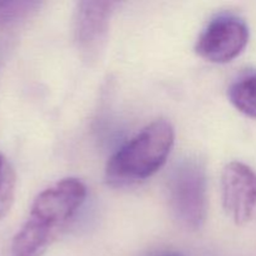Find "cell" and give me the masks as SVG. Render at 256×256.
I'll return each instance as SVG.
<instances>
[{
  "instance_id": "8",
  "label": "cell",
  "mask_w": 256,
  "mask_h": 256,
  "mask_svg": "<svg viewBox=\"0 0 256 256\" xmlns=\"http://www.w3.org/2000/svg\"><path fill=\"white\" fill-rule=\"evenodd\" d=\"M42 5V2L32 0L0 2V29H8L30 19Z\"/></svg>"
},
{
  "instance_id": "10",
  "label": "cell",
  "mask_w": 256,
  "mask_h": 256,
  "mask_svg": "<svg viewBox=\"0 0 256 256\" xmlns=\"http://www.w3.org/2000/svg\"><path fill=\"white\" fill-rule=\"evenodd\" d=\"M148 256H182V255L179 254V252H152V254Z\"/></svg>"
},
{
  "instance_id": "3",
  "label": "cell",
  "mask_w": 256,
  "mask_h": 256,
  "mask_svg": "<svg viewBox=\"0 0 256 256\" xmlns=\"http://www.w3.org/2000/svg\"><path fill=\"white\" fill-rule=\"evenodd\" d=\"M206 172L202 162L185 159L176 164L168 179V199L172 215L182 228L200 230L208 212Z\"/></svg>"
},
{
  "instance_id": "4",
  "label": "cell",
  "mask_w": 256,
  "mask_h": 256,
  "mask_svg": "<svg viewBox=\"0 0 256 256\" xmlns=\"http://www.w3.org/2000/svg\"><path fill=\"white\" fill-rule=\"evenodd\" d=\"M249 36V28L244 20L235 15H220L200 34L195 50L206 62L225 64L244 52Z\"/></svg>"
},
{
  "instance_id": "6",
  "label": "cell",
  "mask_w": 256,
  "mask_h": 256,
  "mask_svg": "<svg viewBox=\"0 0 256 256\" xmlns=\"http://www.w3.org/2000/svg\"><path fill=\"white\" fill-rule=\"evenodd\" d=\"M116 2H79L74 12V39L85 59H96L102 52Z\"/></svg>"
},
{
  "instance_id": "7",
  "label": "cell",
  "mask_w": 256,
  "mask_h": 256,
  "mask_svg": "<svg viewBox=\"0 0 256 256\" xmlns=\"http://www.w3.org/2000/svg\"><path fill=\"white\" fill-rule=\"evenodd\" d=\"M228 95L240 112L256 120V74L245 75L232 82Z\"/></svg>"
},
{
  "instance_id": "9",
  "label": "cell",
  "mask_w": 256,
  "mask_h": 256,
  "mask_svg": "<svg viewBox=\"0 0 256 256\" xmlns=\"http://www.w3.org/2000/svg\"><path fill=\"white\" fill-rule=\"evenodd\" d=\"M16 175L9 160L0 154V219L5 218L14 202Z\"/></svg>"
},
{
  "instance_id": "2",
  "label": "cell",
  "mask_w": 256,
  "mask_h": 256,
  "mask_svg": "<svg viewBox=\"0 0 256 256\" xmlns=\"http://www.w3.org/2000/svg\"><path fill=\"white\" fill-rule=\"evenodd\" d=\"M174 128L164 119L145 126L109 159L108 184L125 186L152 176L166 162L174 146Z\"/></svg>"
},
{
  "instance_id": "5",
  "label": "cell",
  "mask_w": 256,
  "mask_h": 256,
  "mask_svg": "<svg viewBox=\"0 0 256 256\" xmlns=\"http://www.w3.org/2000/svg\"><path fill=\"white\" fill-rule=\"evenodd\" d=\"M222 206L236 225L250 222L256 210V172L240 162H232L222 174Z\"/></svg>"
},
{
  "instance_id": "1",
  "label": "cell",
  "mask_w": 256,
  "mask_h": 256,
  "mask_svg": "<svg viewBox=\"0 0 256 256\" xmlns=\"http://www.w3.org/2000/svg\"><path fill=\"white\" fill-rule=\"evenodd\" d=\"M85 198L86 186L75 178L59 180L42 190L12 239L10 256H42L66 229Z\"/></svg>"
}]
</instances>
